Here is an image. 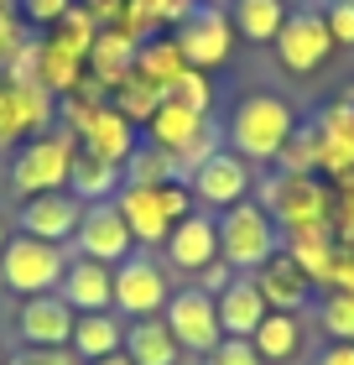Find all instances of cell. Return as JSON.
<instances>
[{"label":"cell","instance_id":"4fadbf2b","mask_svg":"<svg viewBox=\"0 0 354 365\" xmlns=\"http://www.w3.org/2000/svg\"><path fill=\"white\" fill-rule=\"evenodd\" d=\"M162 251H167V261H172L177 272L198 277L204 267L219 261V220H209V214H182L172 225V235L162 240Z\"/></svg>","mask_w":354,"mask_h":365},{"label":"cell","instance_id":"8992f818","mask_svg":"<svg viewBox=\"0 0 354 365\" xmlns=\"http://www.w3.org/2000/svg\"><path fill=\"white\" fill-rule=\"evenodd\" d=\"M63 272H68V251L53 240H37V235H11L6 251H0V282L21 297H37V292H53Z\"/></svg>","mask_w":354,"mask_h":365},{"label":"cell","instance_id":"52a82bcc","mask_svg":"<svg viewBox=\"0 0 354 365\" xmlns=\"http://www.w3.org/2000/svg\"><path fill=\"white\" fill-rule=\"evenodd\" d=\"M172 42H177V53L188 68H219V63H229L234 53V21H229V11H219V6H193L188 21H177L172 26Z\"/></svg>","mask_w":354,"mask_h":365},{"label":"cell","instance_id":"d590c367","mask_svg":"<svg viewBox=\"0 0 354 365\" xmlns=\"http://www.w3.org/2000/svg\"><path fill=\"white\" fill-rule=\"evenodd\" d=\"M21 136H31V130H26V110H21V94H16V84L0 78V146H16Z\"/></svg>","mask_w":354,"mask_h":365},{"label":"cell","instance_id":"8fae6325","mask_svg":"<svg viewBox=\"0 0 354 365\" xmlns=\"http://www.w3.org/2000/svg\"><path fill=\"white\" fill-rule=\"evenodd\" d=\"M167 297H172L167 272L151 256L130 251L120 267H115V313H125V319H157L167 308Z\"/></svg>","mask_w":354,"mask_h":365},{"label":"cell","instance_id":"c3c4849f","mask_svg":"<svg viewBox=\"0 0 354 365\" xmlns=\"http://www.w3.org/2000/svg\"><path fill=\"white\" fill-rule=\"evenodd\" d=\"M286 6H302V0H286Z\"/></svg>","mask_w":354,"mask_h":365},{"label":"cell","instance_id":"2e32d148","mask_svg":"<svg viewBox=\"0 0 354 365\" xmlns=\"http://www.w3.org/2000/svg\"><path fill=\"white\" fill-rule=\"evenodd\" d=\"M78 214H83V204L68 188H63V193H31V198H21V235L63 245V240H73Z\"/></svg>","mask_w":354,"mask_h":365},{"label":"cell","instance_id":"7c38bea8","mask_svg":"<svg viewBox=\"0 0 354 365\" xmlns=\"http://www.w3.org/2000/svg\"><path fill=\"white\" fill-rule=\"evenodd\" d=\"M188 188H193L198 204H209V209H234L240 198H250V162L219 146L209 162H198L188 173Z\"/></svg>","mask_w":354,"mask_h":365},{"label":"cell","instance_id":"681fc988","mask_svg":"<svg viewBox=\"0 0 354 365\" xmlns=\"http://www.w3.org/2000/svg\"><path fill=\"white\" fill-rule=\"evenodd\" d=\"M0 6H11V0H0Z\"/></svg>","mask_w":354,"mask_h":365},{"label":"cell","instance_id":"d4e9b609","mask_svg":"<svg viewBox=\"0 0 354 365\" xmlns=\"http://www.w3.org/2000/svg\"><path fill=\"white\" fill-rule=\"evenodd\" d=\"M120 350L130 355V365H177L182 360V344L172 339V329L162 324V313L157 319H130Z\"/></svg>","mask_w":354,"mask_h":365},{"label":"cell","instance_id":"30bf717a","mask_svg":"<svg viewBox=\"0 0 354 365\" xmlns=\"http://www.w3.org/2000/svg\"><path fill=\"white\" fill-rule=\"evenodd\" d=\"M73 245H78V256H89V261L120 267V261L136 251V235H130V225H125L120 204H115V198H105V204H89V209L78 214Z\"/></svg>","mask_w":354,"mask_h":365},{"label":"cell","instance_id":"44dd1931","mask_svg":"<svg viewBox=\"0 0 354 365\" xmlns=\"http://www.w3.org/2000/svg\"><path fill=\"white\" fill-rule=\"evenodd\" d=\"M250 344H256L261 365H297L308 350V324H302V313H266Z\"/></svg>","mask_w":354,"mask_h":365},{"label":"cell","instance_id":"3957f363","mask_svg":"<svg viewBox=\"0 0 354 365\" xmlns=\"http://www.w3.org/2000/svg\"><path fill=\"white\" fill-rule=\"evenodd\" d=\"M276 251H281V230H276L271 214H266V204L240 198L234 209L219 214V261H229L240 277L266 267Z\"/></svg>","mask_w":354,"mask_h":365},{"label":"cell","instance_id":"7402d4cb","mask_svg":"<svg viewBox=\"0 0 354 365\" xmlns=\"http://www.w3.org/2000/svg\"><path fill=\"white\" fill-rule=\"evenodd\" d=\"M214 308H219V329H224L229 339H250L261 329V319L271 308H266V297H261V287L250 277H234L224 292L214 297Z\"/></svg>","mask_w":354,"mask_h":365},{"label":"cell","instance_id":"9c48e42d","mask_svg":"<svg viewBox=\"0 0 354 365\" xmlns=\"http://www.w3.org/2000/svg\"><path fill=\"white\" fill-rule=\"evenodd\" d=\"M333 53V37H328V21H323V11H286V21L276 31V63L286 73H318L328 63Z\"/></svg>","mask_w":354,"mask_h":365},{"label":"cell","instance_id":"836d02e7","mask_svg":"<svg viewBox=\"0 0 354 365\" xmlns=\"http://www.w3.org/2000/svg\"><path fill=\"white\" fill-rule=\"evenodd\" d=\"M318 130H323L328 141H344V146H354V84H349L339 99H328V105L318 110Z\"/></svg>","mask_w":354,"mask_h":365},{"label":"cell","instance_id":"8d00e7d4","mask_svg":"<svg viewBox=\"0 0 354 365\" xmlns=\"http://www.w3.org/2000/svg\"><path fill=\"white\" fill-rule=\"evenodd\" d=\"M130 6H136L151 26H177V21H188V16H193L198 0H130Z\"/></svg>","mask_w":354,"mask_h":365},{"label":"cell","instance_id":"b9f144b4","mask_svg":"<svg viewBox=\"0 0 354 365\" xmlns=\"http://www.w3.org/2000/svg\"><path fill=\"white\" fill-rule=\"evenodd\" d=\"M73 11V0H21V21H31V26H47L53 31L63 16Z\"/></svg>","mask_w":354,"mask_h":365},{"label":"cell","instance_id":"7dc6e473","mask_svg":"<svg viewBox=\"0 0 354 365\" xmlns=\"http://www.w3.org/2000/svg\"><path fill=\"white\" fill-rule=\"evenodd\" d=\"M6 240H11V235H6V225H0V251H6Z\"/></svg>","mask_w":354,"mask_h":365},{"label":"cell","instance_id":"cb8c5ba5","mask_svg":"<svg viewBox=\"0 0 354 365\" xmlns=\"http://www.w3.org/2000/svg\"><path fill=\"white\" fill-rule=\"evenodd\" d=\"M136 37H125L120 26H99V37H94V47H89V78L94 84H125L130 78V68H136Z\"/></svg>","mask_w":354,"mask_h":365},{"label":"cell","instance_id":"bcb514c9","mask_svg":"<svg viewBox=\"0 0 354 365\" xmlns=\"http://www.w3.org/2000/svg\"><path fill=\"white\" fill-rule=\"evenodd\" d=\"M89 365H130V355L120 350V355H105V360H89Z\"/></svg>","mask_w":354,"mask_h":365},{"label":"cell","instance_id":"603a6c76","mask_svg":"<svg viewBox=\"0 0 354 365\" xmlns=\"http://www.w3.org/2000/svg\"><path fill=\"white\" fill-rule=\"evenodd\" d=\"M125 182V168H115V162H105L99 152H89V146H73V168H68V188L78 204H105V198L120 193Z\"/></svg>","mask_w":354,"mask_h":365},{"label":"cell","instance_id":"ee69618b","mask_svg":"<svg viewBox=\"0 0 354 365\" xmlns=\"http://www.w3.org/2000/svg\"><path fill=\"white\" fill-rule=\"evenodd\" d=\"M328 287L354 292V245H339V256H333V272H328ZM328 287H323V292H328Z\"/></svg>","mask_w":354,"mask_h":365},{"label":"cell","instance_id":"1f68e13d","mask_svg":"<svg viewBox=\"0 0 354 365\" xmlns=\"http://www.w3.org/2000/svg\"><path fill=\"white\" fill-rule=\"evenodd\" d=\"M115 110L125 115V120H136V125H146L151 120V110L162 105V89H151V84H141L136 73L125 78V84H115V99H110Z\"/></svg>","mask_w":354,"mask_h":365},{"label":"cell","instance_id":"60d3db41","mask_svg":"<svg viewBox=\"0 0 354 365\" xmlns=\"http://www.w3.org/2000/svg\"><path fill=\"white\" fill-rule=\"evenodd\" d=\"M6 365H78V355L68 344H58V350H47V344H26V350L6 355Z\"/></svg>","mask_w":354,"mask_h":365},{"label":"cell","instance_id":"7a4b0ae2","mask_svg":"<svg viewBox=\"0 0 354 365\" xmlns=\"http://www.w3.org/2000/svg\"><path fill=\"white\" fill-rule=\"evenodd\" d=\"M292 130H297V115H292L286 99H276V94H245L240 105H234V115H229L224 136H229V152L234 157H245V162H276Z\"/></svg>","mask_w":354,"mask_h":365},{"label":"cell","instance_id":"f6af8a7d","mask_svg":"<svg viewBox=\"0 0 354 365\" xmlns=\"http://www.w3.org/2000/svg\"><path fill=\"white\" fill-rule=\"evenodd\" d=\"M318 365H354V344H344V339L323 344V350H318Z\"/></svg>","mask_w":354,"mask_h":365},{"label":"cell","instance_id":"6da1fadb","mask_svg":"<svg viewBox=\"0 0 354 365\" xmlns=\"http://www.w3.org/2000/svg\"><path fill=\"white\" fill-rule=\"evenodd\" d=\"M115 204H120L130 235L136 245H162L172 235V225L182 214H193V188L188 178H167V182H120V193H115Z\"/></svg>","mask_w":354,"mask_h":365},{"label":"cell","instance_id":"74e56055","mask_svg":"<svg viewBox=\"0 0 354 365\" xmlns=\"http://www.w3.org/2000/svg\"><path fill=\"white\" fill-rule=\"evenodd\" d=\"M31 37H26V21H21V11H11V6H0V68L21 53Z\"/></svg>","mask_w":354,"mask_h":365},{"label":"cell","instance_id":"d6a6232c","mask_svg":"<svg viewBox=\"0 0 354 365\" xmlns=\"http://www.w3.org/2000/svg\"><path fill=\"white\" fill-rule=\"evenodd\" d=\"M167 99L188 105L193 115H209V105H214V84H209V73H204V68H182L172 84H167Z\"/></svg>","mask_w":354,"mask_h":365},{"label":"cell","instance_id":"5bb4252c","mask_svg":"<svg viewBox=\"0 0 354 365\" xmlns=\"http://www.w3.org/2000/svg\"><path fill=\"white\" fill-rule=\"evenodd\" d=\"M250 282L261 287V297H266V308H271V313H302L313 303V277L302 272L286 251H276L266 267H256Z\"/></svg>","mask_w":354,"mask_h":365},{"label":"cell","instance_id":"4dcf8cb0","mask_svg":"<svg viewBox=\"0 0 354 365\" xmlns=\"http://www.w3.org/2000/svg\"><path fill=\"white\" fill-rule=\"evenodd\" d=\"M318 324H323V334H328V339L354 344V292L328 287V292H323V303H318Z\"/></svg>","mask_w":354,"mask_h":365},{"label":"cell","instance_id":"ac0fdd59","mask_svg":"<svg viewBox=\"0 0 354 365\" xmlns=\"http://www.w3.org/2000/svg\"><path fill=\"white\" fill-rule=\"evenodd\" d=\"M73 319H78V313L63 303L58 292H37V297H26V303H21L16 329H21L26 344H47V350H58V344L73 339Z\"/></svg>","mask_w":354,"mask_h":365},{"label":"cell","instance_id":"ab89813d","mask_svg":"<svg viewBox=\"0 0 354 365\" xmlns=\"http://www.w3.org/2000/svg\"><path fill=\"white\" fill-rule=\"evenodd\" d=\"M204 365H261V355H256V344H250V339H229V334H224V339L204 355Z\"/></svg>","mask_w":354,"mask_h":365},{"label":"cell","instance_id":"9a60e30c","mask_svg":"<svg viewBox=\"0 0 354 365\" xmlns=\"http://www.w3.org/2000/svg\"><path fill=\"white\" fill-rule=\"evenodd\" d=\"M58 297L73 313H110L115 308V267L89 261V256H73L63 282H58Z\"/></svg>","mask_w":354,"mask_h":365},{"label":"cell","instance_id":"7bdbcfd3","mask_svg":"<svg viewBox=\"0 0 354 365\" xmlns=\"http://www.w3.org/2000/svg\"><path fill=\"white\" fill-rule=\"evenodd\" d=\"M234 277H240V272H234L229 261H214V267H204V272H198V287H204L209 297H219V292H224Z\"/></svg>","mask_w":354,"mask_h":365},{"label":"cell","instance_id":"e575fe53","mask_svg":"<svg viewBox=\"0 0 354 365\" xmlns=\"http://www.w3.org/2000/svg\"><path fill=\"white\" fill-rule=\"evenodd\" d=\"M167 178H177V162L157 146H136V157L125 162V182H167Z\"/></svg>","mask_w":354,"mask_h":365},{"label":"cell","instance_id":"f35d334b","mask_svg":"<svg viewBox=\"0 0 354 365\" xmlns=\"http://www.w3.org/2000/svg\"><path fill=\"white\" fill-rule=\"evenodd\" d=\"M323 21H328L333 47H354V0H328V6H323Z\"/></svg>","mask_w":354,"mask_h":365},{"label":"cell","instance_id":"5b68a950","mask_svg":"<svg viewBox=\"0 0 354 365\" xmlns=\"http://www.w3.org/2000/svg\"><path fill=\"white\" fill-rule=\"evenodd\" d=\"M73 130H42L16 146L11 162V188L31 198V193H63L68 188V168H73Z\"/></svg>","mask_w":354,"mask_h":365},{"label":"cell","instance_id":"f1b7e54d","mask_svg":"<svg viewBox=\"0 0 354 365\" xmlns=\"http://www.w3.org/2000/svg\"><path fill=\"white\" fill-rule=\"evenodd\" d=\"M188 68V63H182V53H177V42L172 37H151V42H141L136 47V73L141 84H151V89H162V99H167V84H172V78Z\"/></svg>","mask_w":354,"mask_h":365},{"label":"cell","instance_id":"ffe728a7","mask_svg":"<svg viewBox=\"0 0 354 365\" xmlns=\"http://www.w3.org/2000/svg\"><path fill=\"white\" fill-rule=\"evenodd\" d=\"M204 125H209V115H193L188 105H177V99H162L141 130H146V146H157V152H167L177 162L198 141V130H204Z\"/></svg>","mask_w":354,"mask_h":365},{"label":"cell","instance_id":"e0dca14e","mask_svg":"<svg viewBox=\"0 0 354 365\" xmlns=\"http://www.w3.org/2000/svg\"><path fill=\"white\" fill-rule=\"evenodd\" d=\"M136 120H125L120 110L110 105H94V115H89V125L78 130V146H89V152H99L105 162H115V168H125L130 157H136V146H141V136H136Z\"/></svg>","mask_w":354,"mask_h":365},{"label":"cell","instance_id":"83f0119b","mask_svg":"<svg viewBox=\"0 0 354 365\" xmlns=\"http://www.w3.org/2000/svg\"><path fill=\"white\" fill-rule=\"evenodd\" d=\"M229 21H234V37L245 42H276V31L286 21V0H234Z\"/></svg>","mask_w":354,"mask_h":365},{"label":"cell","instance_id":"4316f807","mask_svg":"<svg viewBox=\"0 0 354 365\" xmlns=\"http://www.w3.org/2000/svg\"><path fill=\"white\" fill-rule=\"evenodd\" d=\"M281 251L313 277V287H328L333 256H339V240H333V230H328V225H318V230H297V235H281Z\"/></svg>","mask_w":354,"mask_h":365},{"label":"cell","instance_id":"f546056e","mask_svg":"<svg viewBox=\"0 0 354 365\" xmlns=\"http://www.w3.org/2000/svg\"><path fill=\"white\" fill-rule=\"evenodd\" d=\"M318 152H323V130H318V120H308L286 136L276 162H281V173H318Z\"/></svg>","mask_w":354,"mask_h":365},{"label":"cell","instance_id":"ba28073f","mask_svg":"<svg viewBox=\"0 0 354 365\" xmlns=\"http://www.w3.org/2000/svg\"><path fill=\"white\" fill-rule=\"evenodd\" d=\"M162 324L172 329V339H177L188 355H198V360H204V355L214 350V344L224 339V329H219V308H214V297H209L204 287H198V282L167 297Z\"/></svg>","mask_w":354,"mask_h":365},{"label":"cell","instance_id":"277c9868","mask_svg":"<svg viewBox=\"0 0 354 365\" xmlns=\"http://www.w3.org/2000/svg\"><path fill=\"white\" fill-rule=\"evenodd\" d=\"M266 214L276 220L281 235H297V230H318L328 225V209H333V188L318 173H276L266 182Z\"/></svg>","mask_w":354,"mask_h":365},{"label":"cell","instance_id":"d6986e66","mask_svg":"<svg viewBox=\"0 0 354 365\" xmlns=\"http://www.w3.org/2000/svg\"><path fill=\"white\" fill-rule=\"evenodd\" d=\"M83 63H89V53L73 37H63L58 26L47 37H37V78L47 94H73L83 84Z\"/></svg>","mask_w":354,"mask_h":365},{"label":"cell","instance_id":"484cf974","mask_svg":"<svg viewBox=\"0 0 354 365\" xmlns=\"http://www.w3.org/2000/svg\"><path fill=\"white\" fill-rule=\"evenodd\" d=\"M120 344H125V324L115 319V308L110 313H78L73 319V339H68V350L89 365V360H105V355H120Z\"/></svg>","mask_w":354,"mask_h":365},{"label":"cell","instance_id":"f907efd6","mask_svg":"<svg viewBox=\"0 0 354 365\" xmlns=\"http://www.w3.org/2000/svg\"><path fill=\"white\" fill-rule=\"evenodd\" d=\"M0 365H6V355H0Z\"/></svg>","mask_w":354,"mask_h":365}]
</instances>
